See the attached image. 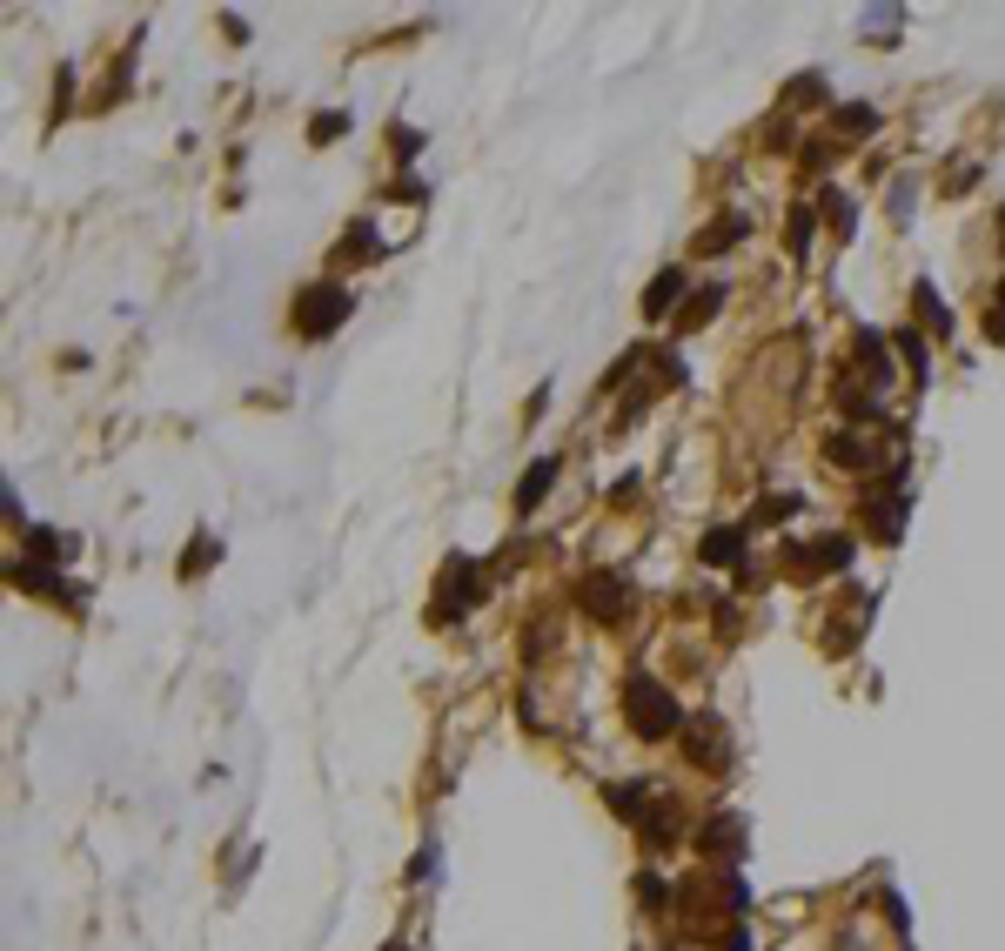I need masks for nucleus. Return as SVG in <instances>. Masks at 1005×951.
Returning <instances> with one entry per match:
<instances>
[{"instance_id":"f257e3e1","label":"nucleus","mask_w":1005,"mask_h":951,"mask_svg":"<svg viewBox=\"0 0 1005 951\" xmlns=\"http://www.w3.org/2000/svg\"><path fill=\"white\" fill-rule=\"evenodd\" d=\"M624 710H630V730H637V737H677V724H684V710L670 704V690L657 684V677H630Z\"/></svg>"},{"instance_id":"f03ea898","label":"nucleus","mask_w":1005,"mask_h":951,"mask_svg":"<svg viewBox=\"0 0 1005 951\" xmlns=\"http://www.w3.org/2000/svg\"><path fill=\"white\" fill-rule=\"evenodd\" d=\"M349 322V288H335V282H315L302 302H295V329L302 335H329Z\"/></svg>"},{"instance_id":"7ed1b4c3","label":"nucleus","mask_w":1005,"mask_h":951,"mask_svg":"<svg viewBox=\"0 0 1005 951\" xmlns=\"http://www.w3.org/2000/svg\"><path fill=\"white\" fill-rule=\"evenodd\" d=\"M624 597H630V590H624V576H617V570H597L590 583H583V610H597V617H617Z\"/></svg>"},{"instance_id":"20e7f679","label":"nucleus","mask_w":1005,"mask_h":951,"mask_svg":"<svg viewBox=\"0 0 1005 951\" xmlns=\"http://www.w3.org/2000/svg\"><path fill=\"white\" fill-rule=\"evenodd\" d=\"M550 483H557V463L543 456V463H536L530 476H523V489H516V516H530V509L543 503V496H550Z\"/></svg>"},{"instance_id":"39448f33","label":"nucleus","mask_w":1005,"mask_h":951,"mask_svg":"<svg viewBox=\"0 0 1005 951\" xmlns=\"http://www.w3.org/2000/svg\"><path fill=\"white\" fill-rule=\"evenodd\" d=\"M677 295H684V275H677V268H664V275L650 282V295H644V315H664Z\"/></svg>"},{"instance_id":"423d86ee","label":"nucleus","mask_w":1005,"mask_h":951,"mask_svg":"<svg viewBox=\"0 0 1005 951\" xmlns=\"http://www.w3.org/2000/svg\"><path fill=\"white\" fill-rule=\"evenodd\" d=\"M697 550H704V563H737V550H744V536H737V530H711L704 543H697Z\"/></svg>"},{"instance_id":"0eeeda50","label":"nucleus","mask_w":1005,"mask_h":951,"mask_svg":"<svg viewBox=\"0 0 1005 951\" xmlns=\"http://www.w3.org/2000/svg\"><path fill=\"white\" fill-rule=\"evenodd\" d=\"M342 255H356V262H376V255H382V248H376V228L356 222L349 235H342Z\"/></svg>"},{"instance_id":"6e6552de","label":"nucleus","mask_w":1005,"mask_h":951,"mask_svg":"<svg viewBox=\"0 0 1005 951\" xmlns=\"http://www.w3.org/2000/svg\"><path fill=\"white\" fill-rule=\"evenodd\" d=\"M644 784H610V811H624V818H637V811H644Z\"/></svg>"},{"instance_id":"1a4fd4ad","label":"nucleus","mask_w":1005,"mask_h":951,"mask_svg":"<svg viewBox=\"0 0 1005 951\" xmlns=\"http://www.w3.org/2000/svg\"><path fill=\"white\" fill-rule=\"evenodd\" d=\"M825 456H838L845 469H865V443H858V436H831V443H825Z\"/></svg>"},{"instance_id":"9d476101","label":"nucleus","mask_w":1005,"mask_h":951,"mask_svg":"<svg viewBox=\"0 0 1005 951\" xmlns=\"http://www.w3.org/2000/svg\"><path fill=\"white\" fill-rule=\"evenodd\" d=\"M918 315H925V322H938V335L952 329V315L938 309V295H932V282H918Z\"/></svg>"},{"instance_id":"9b49d317","label":"nucleus","mask_w":1005,"mask_h":951,"mask_svg":"<svg viewBox=\"0 0 1005 951\" xmlns=\"http://www.w3.org/2000/svg\"><path fill=\"white\" fill-rule=\"evenodd\" d=\"M838 128H845V134H871V128H878V114H871V108H838Z\"/></svg>"},{"instance_id":"f8f14e48","label":"nucleus","mask_w":1005,"mask_h":951,"mask_svg":"<svg viewBox=\"0 0 1005 951\" xmlns=\"http://www.w3.org/2000/svg\"><path fill=\"white\" fill-rule=\"evenodd\" d=\"M342 128H349V114H315V121H309L315 141H329V134H342Z\"/></svg>"},{"instance_id":"ddd939ff","label":"nucleus","mask_w":1005,"mask_h":951,"mask_svg":"<svg viewBox=\"0 0 1005 951\" xmlns=\"http://www.w3.org/2000/svg\"><path fill=\"white\" fill-rule=\"evenodd\" d=\"M804 248H811V215L798 208V215H791V255H804Z\"/></svg>"},{"instance_id":"4468645a","label":"nucleus","mask_w":1005,"mask_h":951,"mask_svg":"<svg viewBox=\"0 0 1005 951\" xmlns=\"http://www.w3.org/2000/svg\"><path fill=\"white\" fill-rule=\"evenodd\" d=\"M389 141H396V155H416V148H423V134H416V128H402V121L389 128Z\"/></svg>"},{"instance_id":"2eb2a0df","label":"nucleus","mask_w":1005,"mask_h":951,"mask_svg":"<svg viewBox=\"0 0 1005 951\" xmlns=\"http://www.w3.org/2000/svg\"><path fill=\"white\" fill-rule=\"evenodd\" d=\"M898 349H905V362H912V376L925 382V349H918V335H898Z\"/></svg>"},{"instance_id":"dca6fc26","label":"nucleus","mask_w":1005,"mask_h":951,"mask_svg":"<svg viewBox=\"0 0 1005 951\" xmlns=\"http://www.w3.org/2000/svg\"><path fill=\"white\" fill-rule=\"evenodd\" d=\"M985 335H992V342H1005V315H985Z\"/></svg>"},{"instance_id":"f3484780","label":"nucleus","mask_w":1005,"mask_h":951,"mask_svg":"<svg viewBox=\"0 0 1005 951\" xmlns=\"http://www.w3.org/2000/svg\"><path fill=\"white\" fill-rule=\"evenodd\" d=\"M724 945H731V951H744V945H751V938H744V931H731V938H724Z\"/></svg>"},{"instance_id":"a211bd4d","label":"nucleus","mask_w":1005,"mask_h":951,"mask_svg":"<svg viewBox=\"0 0 1005 951\" xmlns=\"http://www.w3.org/2000/svg\"><path fill=\"white\" fill-rule=\"evenodd\" d=\"M999 309H1005V282H999Z\"/></svg>"}]
</instances>
